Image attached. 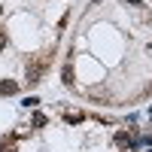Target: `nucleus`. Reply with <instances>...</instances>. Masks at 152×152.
<instances>
[{
  "instance_id": "nucleus-1",
  "label": "nucleus",
  "mask_w": 152,
  "mask_h": 152,
  "mask_svg": "<svg viewBox=\"0 0 152 152\" xmlns=\"http://www.w3.org/2000/svg\"><path fill=\"white\" fill-rule=\"evenodd\" d=\"M46 64H49V55H46V58H40L37 64H31V67H28V82H31V85H34V82H40V76H43Z\"/></svg>"
},
{
  "instance_id": "nucleus-2",
  "label": "nucleus",
  "mask_w": 152,
  "mask_h": 152,
  "mask_svg": "<svg viewBox=\"0 0 152 152\" xmlns=\"http://www.w3.org/2000/svg\"><path fill=\"white\" fill-rule=\"evenodd\" d=\"M116 146H122V149H131V146H134V140H131V134H125V131H119V134H116Z\"/></svg>"
},
{
  "instance_id": "nucleus-3",
  "label": "nucleus",
  "mask_w": 152,
  "mask_h": 152,
  "mask_svg": "<svg viewBox=\"0 0 152 152\" xmlns=\"http://www.w3.org/2000/svg\"><path fill=\"white\" fill-rule=\"evenodd\" d=\"M0 91H3V94H15V91H18V82L3 79V82H0Z\"/></svg>"
},
{
  "instance_id": "nucleus-4",
  "label": "nucleus",
  "mask_w": 152,
  "mask_h": 152,
  "mask_svg": "<svg viewBox=\"0 0 152 152\" xmlns=\"http://www.w3.org/2000/svg\"><path fill=\"white\" fill-rule=\"evenodd\" d=\"M0 152H15V137H3L0 140Z\"/></svg>"
},
{
  "instance_id": "nucleus-5",
  "label": "nucleus",
  "mask_w": 152,
  "mask_h": 152,
  "mask_svg": "<svg viewBox=\"0 0 152 152\" xmlns=\"http://www.w3.org/2000/svg\"><path fill=\"white\" fill-rule=\"evenodd\" d=\"M64 119H67V122H73V125H76V122H82V113H67V116H64Z\"/></svg>"
},
{
  "instance_id": "nucleus-6",
  "label": "nucleus",
  "mask_w": 152,
  "mask_h": 152,
  "mask_svg": "<svg viewBox=\"0 0 152 152\" xmlns=\"http://www.w3.org/2000/svg\"><path fill=\"white\" fill-rule=\"evenodd\" d=\"M64 82L73 85V67H64Z\"/></svg>"
},
{
  "instance_id": "nucleus-7",
  "label": "nucleus",
  "mask_w": 152,
  "mask_h": 152,
  "mask_svg": "<svg viewBox=\"0 0 152 152\" xmlns=\"http://www.w3.org/2000/svg\"><path fill=\"white\" fill-rule=\"evenodd\" d=\"M0 46H3V34H0Z\"/></svg>"
},
{
  "instance_id": "nucleus-8",
  "label": "nucleus",
  "mask_w": 152,
  "mask_h": 152,
  "mask_svg": "<svg viewBox=\"0 0 152 152\" xmlns=\"http://www.w3.org/2000/svg\"><path fill=\"white\" fill-rule=\"evenodd\" d=\"M149 55H152V46H149Z\"/></svg>"
}]
</instances>
